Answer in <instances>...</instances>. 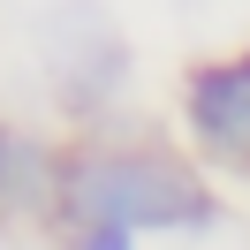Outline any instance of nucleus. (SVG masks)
Wrapping results in <instances>:
<instances>
[{
    "label": "nucleus",
    "mask_w": 250,
    "mask_h": 250,
    "mask_svg": "<svg viewBox=\"0 0 250 250\" xmlns=\"http://www.w3.org/2000/svg\"><path fill=\"white\" fill-rule=\"evenodd\" d=\"M8 167H16V137L0 129V189H8Z\"/></svg>",
    "instance_id": "obj_4"
},
{
    "label": "nucleus",
    "mask_w": 250,
    "mask_h": 250,
    "mask_svg": "<svg viewBox=\"0 0 250 250\" xmlns=\"http://www.w3.org/2000/svg\"><path fill=\"white\" fill-rule=\"evenodd\" d=\"M76 250H129V228H91Z\"/></svg>",
    "instance_id": "obj_3"
},
{
    "label": "nucleus",
    "mask_w": 250,
    "mask_h": 250,
    "mask_svg": "<svg viewBox=\"0 0 250 250\" xmlns=\"http://www.w3.org/2000/svg\"><path fill=\"white\" fill-rule=\"evenodd\" d=\"M61 212L83 220V235L91 228H205L212 220V197H205V182L182 167V159L167 152H129V144H114V152H76L61 167Z\"/></svg>",
    "instance_id": "obj_1"
},
{
    "label": "nucleus",
    "mask_w": 250,
    "mask_h": 250,
    "mask_svg": "<svg viewBox=\"0 0 250 250\" xmlns=\"http://www.w3.org/2000/svg\"><path fill=\"white\" fill-rule=\"evenodd\" d=\"M182 114L197 129V144L228 167H250V53L243 61H205L182 83Z\"/></svg>",
    "instance_id": "obj_2"
}]
</instances>
